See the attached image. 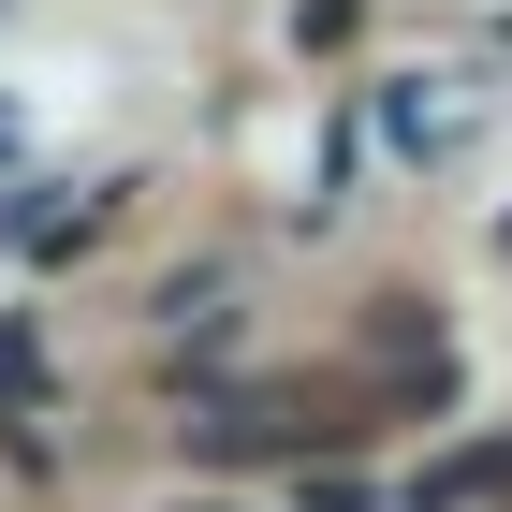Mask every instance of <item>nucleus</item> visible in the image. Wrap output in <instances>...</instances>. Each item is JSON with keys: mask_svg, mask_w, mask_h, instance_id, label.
I'll return each mask as SVG.
<instances>
[{"mask_svg": "<svg viewBox=\"0 0 512 512\" xmlns=\"http://www.w3.org/2000/svg\"><path fill=\"white\" fill-rule=\"evenodd\" d=\"M512 483V439H483V454H454V469H425V498H498Z\"/></svg>", "mask_w": 512, "mask_h": 512, "instance_id": "obj_2", "label": "nucleus"}, {"mask_svg": "<svg viewBox=\"0 0 512 512\" xmlns=\"http://www.w3.org/2000/svg\"><path fill=\"white\" fill-rule=\"evenodd\" d=\"M469 118H483L469 88H425V74H410V88H381V132H395V147H454Z\"/></svg>", "mask_w": 512, "mask_h": 512, "instance_id": "obj_1", "label": "nucleus"}, {"mask_svg": "<svg viewBox=\"0 0 512 512\" xmlns=\"http://www.w3.org/2000/svg\"><path fill=\"white\" fill-rule=\"evenodd\" d=\"M0 147H15V118H0Z\"/></svg>", "mask_w": 512, "mask_h": 512, "instance_id": "obj_5", "label": "nucleus"}, {"mask_svg": "<svg viewBox=\"0 0 512 512\" xmlns=\"http://www.w3.org/2000/svg\"><path fill=\"white\" fill-rule=\"evenodd\" d=\"M176 512H235V498H176Z\"/></svg>", "mask_w": 512, "mask_h": 512, "instance_id": "obj_4", "label": "nucleus"}, {"mask_svg": "<svg viewBox=\"0 0 512 512\" xmlns=\"http://www.w3.org/2000/svg\"><path fill=\"white\" fill-rule=\"evenodd\" d=\"M44 381V352H30V322H0V395H30Z\"/></svg>", "mask_w": 512, "mask_h": 512, "instance_id": "obj_3", "label": "nucleus"}, {"mask_svg": "<svg viewBox=\"0 0 512 512\" xmlns=\"http://www.w3.org/2000/svg\"><path fill=\"white\" fill-rule=\"evenodd\" d=\"M498 249H512V220H498Z\"/></svg>", "mask_w": 512, "mask_h": 512, "instance_id": "obj_6", "label": "nucleus"}]
</instances>
